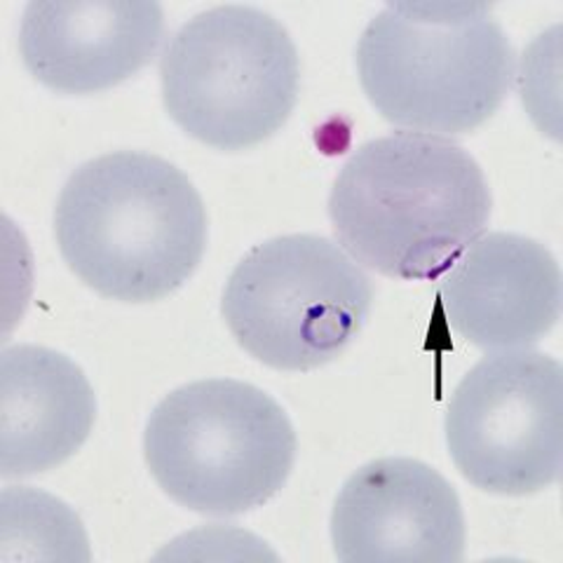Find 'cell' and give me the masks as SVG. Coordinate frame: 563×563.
Returning a JSON list of instances; mask_svg holds the SVG:
<instances>
[{
	"instance_id": "1",
	"label": "cell",
	"mask_w": 563,
	"mask_h": 563,
	"mask_svg": "<svg viewBox=\"0 0 563 563\" xmlns=\"http://www.w3.org/2000/svg\"><path fill=\"white\" fill-rule=\"evenodd\" d=\"M493 198L486 174L461 144L393 132L352 153L329 192L339 244L385 277H442L484 235Z\"/></svg>"
},
{
	"instance_id": "2",
	"label": "cell",
	"mask_w": 563,
	"mask_h": 563,
	"mask_svg": "<svg viewBox=\"0 0 563 563\" xmlns=\"http://www.w3.org/2000/svg\"><path fill=\"white\" fill-rule=\"evenodd\" d=\"M55 235L66 266L99 296L153 303L198 271L209 225L179 167L146 151H115L68 176Z\"/></svg>"
},
{
	"instance_id": "3",
	"label": "cell",
	"mask_w": 563,
	"mask_h": 563,
	"mask_svg": "<svg viewBox=\"0 0 563 563\" xmlns=\"http://www.w3.org/2000/svg\"><path fill=\"white\" fill-rule=\"evenodd\" d=\"M366 99L390 125L455 136L507 99L517 55L488 3H385L357 43Z\"/></svg>"
},
{
	"instance_id": "4",
	"label": "cell",
	"mask_w": 563,
	"mask_h": 563,
	"mask_svg": "<svg viewBox=\"0 0 563 563\" xmlns=\"http://www.w3.org/2000/svg\"><path fill=\"white\" fill-rule=\"evenodd\" d=\"M296 446L285 409L235 378L176 387L153 409L144 432L157 486L205 517H240L266 505L287 484Z\"/></svg>"
},
{
	"instance_id": "5",
	"label": "cell",
	"mask_w": 563,
	"mask_h": 563,
	"mask_svg": "<svg viewBox=\"0 0 563 563\" xmlns=\"http://www.w3.org/2000/svg\"><path fill=\"white\" fill-rule=\"evenodd\" d=\"M167 115L217 151H244L289 120L301 62L289 31L252 5H219L190 16L161 59Z\"/></svg>"
},
{
	"instance_id": "6",
	"label": "cell",
	"mask_w": 563,
	"mask_h": 563,
	"mask_svg": "<svg viewBox=\"0 0 563 563\" xmlns=\"http://www.w3.org/2000/svg\"><path fill=\"white\" fill-rule=\"evenodd\" d=\"M374 285L343 246L282 235L246 252L225 282L221 314L244 352L277 372H312L355 341Z\"/></svg>"
},
{
	"instance_id": "7",
	"label": "cell",
	"mask_w": 563,
	"mask_h": 563,
	"mask_svg": "<svg viewBox=\"0 0 563 563\" xmlns=\"http://www.w3.org/2000/svg\"><path fill=\"white\" fill-rule=\"evenodd\" d=\"M457 472L496 496H531L563 470V368L544 352H490L457 383L446 420Z\"/></svg>"
},
{
	"instance_id": "8",
	"label": "cell",
	"mask_w": 563,
	"mask_h": 563,
	"mask_svg": "<svg viewBox=\"0 0 563 563\" xmlns=\"http://www.w3.org/2000/svg\"><path fill=\"white\" fill-rule=\"evenodd\" d=\"M331 542L343 563H457L465 554L463 505L434 467L416 457H378L343 484Z\"/></svg>"
},
{
	"instance_id": "9",
	"label": "cell",
	"mask_w": 563,
	"mask_h": 563,
	"mask_svg": "<svg viewBox=\"0 0 563 563\" xmlns=\"http://www.w3.org/2000/svg\"><path fill=\"white\" fill-rule=\"evenodd\" d=\"M165 38L155 0H33L20 52L29 74L59 95H95L146 68Z\"/></svg>"
},
{
	"instance_id": "10",
	"label": "cell",
	"mask_w": 563,
	"mask_h": 563,
	"mask_svg": "<svg viewBox=\"0 0 563 563\" xmlns=\"http://www.w3.org/2000/svg\"><path fill=\"white\" fill-rule=\"evenodd\" d=\"M439 296L451 329L474 347L523 350L559 322L561 271L542 242L519 233H488L457 256Z\"/></svg>"
},
{
	"instance_id": "11",
	"label": "cell",
	"mask_w": 563,
	"mask_h": 563,
	"mask_svg": "<svg viewBox=\"0 0 563 563\" xmlns=\"http://www.w3.org/2000/svg\"><path fill=\"white\" fill-rule=\"evenodd\" d=\"M97 397L82 368L45 345L0 352V477L55 470L87 442Z\"/></svg>"
},
{
	"instance_id": "12",
	"label": "cell",
	"mask_w": 563,
	"mask_h": 563,
	"mask_svg": "<svg viewBox=\"0 0 563 563\" xmlns=\"http://www.w3.org/2000/svg\"><path fill=\"white\" fill-rule=\"evenodd\" d=\"M90 561L85 528L62 500L29 486L0 496V561Z\"/></svg>"
}]
</instances>
